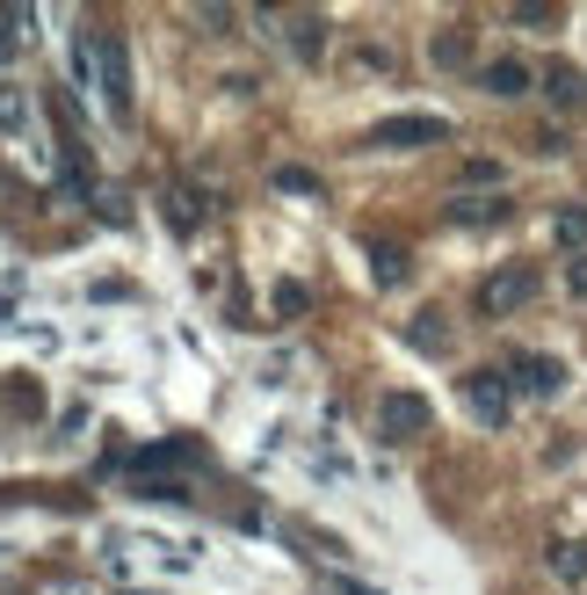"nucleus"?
<instances>
[{
  "label": "nucleus",
  "mask_w": 587,
  "mask_h": 595,
  "mask_svg": "<svg viewBox=\"0 0 587 595\" xmlns=\"http://www.w3.org/2000/svg\"><path fill=\"white\" fill-rule=\"evenodd\" d=\"M465 407H471V421H486V429H501L508 421V407H515V386H508V370H465Z\"/></svg>",
  "instance_id": "nucleus-1"
},
{
  "label": "nucleus",
  "mask_w": 587,
  "mask_h": 595,
  "mask_svg": "<svg viewBox=\"0 0 587 595\" xmlns=\"http://www.w3.org/2000/svg\"><path fill=\"white\" fill-rule=\"evenodd\" d=\"M95 73H102V95H109V117L131 123V58H123L117 36H95Z\"/></svg>",
  "instance_id": "nucleus-2"
},
{
  "label": "nucleus",
  "mask_w": 587,
  "mask_h": 595,
  "mask_svg": "<svg viewBox=\"0 0 587 595\" xmlns=\"http://www.w3.org/2000/svg\"><path fill=\"white\" fill-rule=\"evenodd\" d=\"M530 298H536V269L508 262V269H493V277L479 283V313H515V305H530Z\"/></svg>",
  "instance_id": "nucleus-3"
},
{
  "label": "nucleus",
  "mask_w": 587,
  "mask_h": 595,
  "mask_svg": "<svg viewBox=\"0 0 587 595\" xmlns=\"http://www.w3.org/2000/svg\"><path fill=\"white\" fill-rule=\"evenodd\" d=\"M421 429H428V400H421V392H384L378 436H384V443H414Z\"/></svg>",
  "instance_id": "nucleus-4"
},
{
  "label": "nucleus",
  "mask_w": 587,
  "mask_h": 595,
  "mask_svg": "<svg viewBox=\"0 0 587 595\" xmlns=\"http://www.w3.org/2000/svg\"><path fill=\"white\" fill-rule=\"evenodd\" d=\"M443 139H449V117H421V109L384 117L378 131H370V145H443Z\"/></svg>",
  "instance_id": "nucleus-5"
},
{
  "label": "nucleus",
  "mask_w": 587,
  "mask_h": 595,
  "mask_svg": "<svg viewBox=\"0 0 587 595\" xmlns=\"http://www.w3.org/2000/svg\"><path fill=\"white\" fill-rule=\"evenodd\" d=\"M508 386L530 392V400H552V392H566V370H558L552 356H515V364H508Z\"/></svg>",
  "instance_id": "nucleus-6"
},
{
  "label": "nucleus",
  "mask_w": 587,
  "mask_h": 595,
  "mask_svg": "<svg viewBox=\"0 0 587 595\" xmlns=\"http://www.w3.org/2000/svg\"><path fill=\"white\" fill-rule=\"evenodd\" d=\"M443 218H449V226H508L515 204H508V196H449Z\"/></svg>",
  "instance_id": "nucleus-7"
},
{
  "label": "nucleus",
  "mask_w": 587,
  "mask_h": 595,
  "mask_svg": "<svg viewBox=\"0 0 587 595\" xmlns=\"http://www.w3.org/2000/svg\"><path fill=\"white\" fill-rule=\"evenodd\" d=\"M160 210H167L174 232H196L204 226V190H196V182H167V190H160Z\"/></svg>",
  "instance_id": "nucleus-8"
},
{
  "label": "nucleus",
  "mask_w": 587,
  "mask_h": 595,
  "mask_svg": "<svg viewBox=\"0 0 587 595\" xmlns=\"http://www.w3.org/2000/svg\"><path fill=\"white\" fill-rule=\"evenodd\" d=\"M544 95H552L558 109H573V117H580V109H587V73L566 66V58H552V66H544Z\"/></svg>",
  "instance_id": "nucleus-9"
},
{
  "label": "nucleus",
  "mask_w": 587,
  "mask_h": 595,
  "mask_svg": "<svg viewBox=\"0 0 587 595\" xmlns=\"http://www.w3.org/2000/svg\"><path fill=\"white\" fill-rule=\"evenodd\" d=\"M283 36H291L297 66H319V52H327V22H319V15H291V22H283Z\"/></svg>",
  "instance_id": "nucleus-10"
},
{
  "label": "nucleus",
  "mask_w": 587,
  "mask_h": 595,
  "mask_svg": "<svg viewBox=\"0 0 587 595\" xmlns=\"http://www.w3.org/2000/svg\"><path fill=\"white\" fill-rule=\"evenodd\" d=\"M370 277L378 283H406L414 277V255H406L399 240H378V232H370Z\"/></svg>",
  "instance_id": "nucleus-11"
},
{
  "label": "nucleus",
  "mask_w": 587,
  "mask_h": 595,
  "mask_svg": "<svg viewBox=\"0 0 587 595\" xmlns=\"http://www.w3.org/2000/svg\"><path fill=\"white\" fill-rule=\"evenodd\" d=\"M479 80H486V95H530V66L522 58H493Z\"/></svg>",
  "instance_id": "nucleus-12"
},
{
  "label": "nucleus",
  "mask_w": 587,
  "mask_h": 595,
  "mask_svg": "<svg viewBox=\"0 0 587 595\" xmlns=\"http://www.w3.org/2000/svg\"><path fill=\"white\" fill-rule=\"evenodd\" d=\"M558 247H573V255H587V204H558Z\"/></svg>",
  "instance_id": "nucleus-13"
},
{
  "label": "nucleus",
  "mask_w": 587,
  "mask_h": 595,
  "mask_svg": "<svg viewBox=\"0 0 587 595\" xmlns=\"http://www.w3.org/2000/svg\"><path fill=\"white\" fill-rule=\"evenodd\" d=\"M406 334H414V349H421V356H443L449 320H443V313H414V327H406Z\"/></svg>",
  "instance_id": "nucleus-14"
},
{
  "label": "nucleus",
  "mask_w": 587,
  "mask_h": 595,
  "mask_svg": "<svg viewBox=\"0 0 587 595\" xmlns=\"http://www.w3.org/2000/svg\"><path fill=\"white\" fill-rule=\"evenodd\" d=\"M552 574H558V581H587V544L558 538V544H552Z\"/></svg>",
  "instance_id": "nucleus-15"
},
{
  "label": "nucleus",
  "mask_w": 587,
  "mask_h": 595,
  "mask_svg": "<svg viewBox=\"0 0 587 595\" xmlns=\"http://www.w3.org/2000/svg\"><path fill=\"white\" fill-rule=\"evenodd\" d=\"M428 52H435V66H465V52H471V36L457 30V22H449V30H435V44H428Z\"/></svg>",
  "instance_id": "nucleus-16"
},
{
  "label": "nucleus",
  "mask_w": 587,
  "mask_h": 595,
  "mask_svg": "<svg viewBox=\"0 0 587 595\" xmlns=\"http://www.w3.org/2000/svg\"><path fill=\"white\" fill-rule=\"evenodd\" d=\"M22 123H30V95L15 80H0V131H22Z\"/></svg>",
  "instance_id": "nucleus-17"
},
{
  "label": "nucleus",
  "mask_w": 587,
  "mask_h": 595,
  "mask_svg": "<svg viewBox=\"0 0 587 595\" xmlns=\"http://www.w3.org/2000/svg\"><path fill=\"white\" fill-rule=\"evenodd\" d=\"M305 305H312V291H305V283H276V313H283V320H297Z\"/></svg>",
  "instance_id": "nucleus-18"
},
{
  "label": "nucleus",
  "mask_w": 587,
  "mask_h": 595,
  "mask_svg": "<svg viewBox=\"0 0 587 595\" xmlns=\"http://www.w3.org/2000/svg\"><path fill=\"white\" fill-rule=\"evenodd\" d=\"M515 22H522V30H552V22H558V8H544V0H522V8H515Z\"/></svg>",
  "instance_id": "nucleus-19"
},
{
  "label": "nucleus",
  "mask_w": 587,
  "mask_h": 595,
  "mask_svg": "<svg viewBox=\"0 0 587 595\" xmlns=\"http://www.w3.org/2000/svg\"><path fill=\"white\" fill-rule=\"evenodd\" d=\"M566 291H573V298H587V255H573V269H566Z\"/></svg>",
  "instance_id": "nucleus-20"
},
{
  "label": "nucleus",
  "mask_w": 587,
  "mask_h": 595,
  "mask_svg": "<svg viewBox=\"0 0 587 595\" xmlns=\"http://www.w3.org/2000/svg\"><path fill=\"white\" fill-rule=\"evenodd\" d=\"M341 595H370V588H356V581H341Z\"/></svg>",
  "instance_id": "nucleus-21"
},
{
  "label": "nucleus",
  "mask_w": 587,
  "mask_h": 595,
  "mask_svg": "<svg viewBox=\"0 0 587 595\" xmlns=\"http://www.w3.org/2000/svg\"><path fill=\"white\" fill-rule=\"evenodd\" d=\"M123 595H139V588H123Z\"/></svg>",
  "instance_id": "nucleus-22"
}]
</instances>
